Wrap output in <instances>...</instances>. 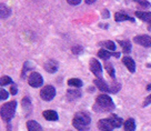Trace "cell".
I'll use <instances>...</instances> for the list:
<instances>
[{
	"instance_id": "cell-35",
	"label": "cell",
	"mask_w": 151,
	"mask_h": 131,
	"mask_svg": "<svg viewBox=\"0 0 151 131\" xmlns=\"http://www.w3.org/2000/svg\"><path fill=\"white\" fill-rule=\"evenodd\" d=\"M102 14H104V18H108V17H109V11H108V10H104V12H102Z\"/></svg>"
},
{
	"instance_id": "cell-34",
	"label": "cell",
	"mask_w": 151,
	"mask_h": 131,
	"mask_svg": "<svg viewBox=\"0 0 151 131\" xmlns=\"http://www.w3.org/2000/svg\"><path fill=\"white\" fill-rule=\"evenodd\" d=\"M97 0H85V2L87 4V5H92V4H94Z\"/></svg>"
},
{
	"instance_id": "cell-22",
	"label": "cell",
	"mask_w": 151,
	"mask_h": 131,
	"mask_svg": "<svg viewBox=\"0 0 151 131\" xmlns=\"http://www.w3.org/2000/svg\"><path fill=\"white\" fill-rule=\"evenodd\" d=\"M99 45L102 46V47H104L106 49H108V50H111V51H114V50H116V45H114V42L111 41V40L102 41V42H100Z\"/></svg>"
},
{
	"instance_id": "cell-19",
	"label": "cell",
	"mask_w": 151,
	"mask_h": 131,
	"mask_svg": "<svg viewBox=\"0 0 151 131\" xmlns=\"http://www.w3.org/2000/svg\"><path fill=\"white\" fill-rule=\"evenodd\" d=\"M22 106H24V110L26 111L27 116L29 113H31V100L29 97H24L22 99Z\"/></svg>"
},
{
	"instance_id": "cell-29",
	"label": "cell",
	"mask_w": 151,
	"mask_h": 131,
	"mask_svg": "<svg viewBox=\"0 0 151 131\" xmlns=\"http://www.w3.org/2000/svg\"><path fill=\"white\" fill-rule=\"evenodd\" d=\"M133 1L138 2L141 7H150V4H149L147 0H133Z\"/></svg>"
},
{
	"instance_id": "cell-25",
	"label": "cell",
	"mask_w": 151,
	"mask_h": 131,
	"mask_svg": "<svg viewBox=\"0 0 151 131\" xmlns=\"http://www.w3.org/2000/svg\"><path fill=\"white\" fill-rule=\"evenodd\" d=\"M106 69H107V72H108V75L111 77V78H114V69H113V67L111 63H109V62H106Z\"/></svg>"
},
{
	"instance_id": "cell-17",
	"label": "cell",
	"mask_w": 151,
	"mask_h": 131,
	"mask_svg": "<svg viewBox=\"0 0 151 131\" xmlns=\"http://www.w3.org/2000/svg\"><path fill=\"white\" fill-rule=\"evenodd\" d=\"M123 128H124V131H134L136 130V122L132 118H130L123 123Z\"/></svg>"
},
{
	"instance_id": "cell-18",
	"label": "cell",
	"mask_w": 151,
	"mask_h": 131,
	"mask_svg": "<svg viewBox=\"0 0 151 131\" xmlns=\"http://www.w3.org/2000/svg\"><path fill=\"white\" fill-rule=\"evenodd\" d=\"M0 7H1L0 8V16H1V18H8L11 14V9L7 5H4V4H1Z\"/></svg>"
},
{
	"instance_id": "cell-24",
	"label": "cell",
	"mask_w": 151,
	"mask_h": 131,
	"mask_svg": "<svg viewBox=\"0 0 151 131\" xmlns=\"http://www.w3.org/2000/svg\"><path fill=\"white\" fill-rule=\"evenodd\" d=\"M119 43L122 47L124 53H129V52L131 51V43L129 41H119Z\"/></svg>"
},
{
	"instance_id": "cell-23",
	"label": "cell",
	"mask_w": 151,
	"mask_h": 131,
	"mask_svg": "<svg viewBox=\"0 0 151 131\" xmlns=\"http://www.w3.org/2000/svg\"><path fill=\"white\" fill-rule=\"evenodd\" d=\"M112 56V52L108 51V50H104V49H101L98 51V57H100L101 59H104V60H108L110 57Z\"/></svg>"
},
{
	"instance_id": "cell-16",
	"label": "cell",
	"mask_w": 151,
	"mask_h": 131,
	"mask_svg": "<svg viewBox=\"0 0 151 131\" xmlns=\"http://www.w3.org/2000/svg\"><path fill=\"white\" fill-rule=\"evenodd\" d=\"M114 20L118 21V22H120V21H127V20L131 21V22H134V19L129 17L128 14H121V12H117V14H114Z\"/></svg>"
},
{
	"instance_id": "cell-14",
	"label": "cell",
	"mask_w": 151,
	"mask_h": 131,
	"mask_svg": "<svg viewBox=\"0 0 151 131\" xmlns=\"http://www.w3.org/2000/svg\"><path fill=\"white\" fill-rule=\"evenodd\" d=\"M43 118L46 119V120H49V121H57L59 117H58V113L56 111H53V110H46V111H43Z\"/></svg>"
},
{
	"instance_id": "cell-13",
	"label": "cell",
	"mask_w": 151,
	"mask_h": 131,
	"mask_svg": "<svg viewBox=\"0 0 151 131\" xmlns=\"http://www.w3.org/2000/svg\"><path fill=\"white\" fill-rule=\"evenodd\" d=\"M123 63H124V66L128 68V70L130 71V72H134L136 71V62L133 61V59H131L130 57L126 56L124 58L122 59Z\"/></svg>"
},
{
	"instance_id": "cell-28",
	"label": "cell",
	"mask_w": 151,
	"mask_h": 131,
	"mask_svg": "<svg viewBox=\"0 0 151 131\" xmlns=\"http://www.w3.org/2000/svg\"><path fill=\"white\" fill-rule=\"evenodd\" d=\"M72 52L75 53V55H80L81 52L83 51V48L81 47V46H75V47H72Z\"/></svg>"
},
{
	"instance_id": "cell-2",
	"label": "cell",
	"mask_w": 151,
	"mask_h": 131,
	"mask_svg": "<svg viewBox=\"0 0 151 131\" xmlns=\"http://www.w3.org/2000/svg\"><path fill=\"white\" fill-rule=\"evenodd\" d=\"M114 109V103L108 94H99L96 99V111H111Z\"/></svg>"
},
{
	"instance_id": "cell-7",
	"label": "cell",
	"mask_w": 151,
	"mask_h": 131,
	"mask_svg": "<svg viewBox=\"0 0 151 131\" xmlns=\"http://www.w3.org/2000/svg\"><path fill=\"white\" fill-rule=\"evenodd\" d=\"M98 128L101 131H112L114 126L110 119H101L98 121Z\"/></svg>"
},
{
	"instance_id": "cell-12",
	"label": "cell",
	"mask_w": 151,
	"mask_h": 131,
	"mask_svg": "<svg viewBox=\"0 0 151 131\" xmlns=\"http://www.w3.org/2000/svg\"><path fill=\"white\" fill-rule=\"evenodd\" d=\"M136 17L141 19L142 21H146L147 24H151V12L149 11H136Z\"/></svg>"
},
{
	"instance_id": "cell-8",
	"label": "cell",
	"mask_w": 151,
	"mask_h": 131,
	"mask_svg": "<svg viewBox=\"0 0 151 131\" xmlns=\"http://www.w3.org/2000/svg\"><path fill=\"white\" fill-rule=\"evenodd\" d=\"M133 41L139 43L142 47H151V37L147 35H140L133 38Z\"/></svg>"
},
{
	"instance_id": "cell-27",
	"label": "cell",
	"mask_w": 151,
	"mask_h": 131,
	"mask_svg": "<svg viewBox=\"0 0 151 131\" xmlns=\"http://www.w3.org/2000/svg\"><path fill=\"white\" fill-rule=\"evenodd\" d=\"M120 83H118V82H113V84H111L110 86V92L111 94H116V92H118L119 90H120Z\"/></svg>"
},
{
	"instance_id": "cell-32",
	"label": "cell",
	"mask_w": 151,
	"mask_h": 131,
	"mask_svg": "<svg viewBox=\"0 0 151 131\" xmlns=\"http://www.w3.org/2000/svg\"><path fill=\"white\" fill-rule=\"evenodd\" d=\"M151 103V94L149 96V97H147L146 100L143 101V107H147V106H149Z\"/></svg>"
},
{
	"instance_id": "cell-20",
	"label": "cell",
	"mask_w": 151,
	"mask_h": 131,
	"mask_svg": "<svg viewBox=\"0 0 151 131\" xmlns=\"http://www.w3.org/2000/svg\"><path fill=\"white\" fill-rule=\"evenodd\" d=\"M109 119L112 121L114 128H120V127H121L123 123H124V122L122 121V119H121V118H119L118 116H116V114H111Z\"/></svg>"
},
{
	"instance_id": "cell-31",
	"label": "cell",
	"mask_w": 151,
	"mask_h": 131,
	"mask_svg": "<svg viewBox=\"0 0 151 131\" xmlns=\"http://www.w3.org/2000/svg\"><path fill=\"white\" fill-rule=\"evenodd\" d=\"M67 2L71 6H77L81 2V0H67Z\"/></svg>"
},
{
	"instance_id": "cell-30",
	"label": "cell",
	"mask_w": 151,
	"mask_h": 131,
	"mask_svg": "<svg viewBox=\"0 0 151 131\" xmlns=\"http://www.w3.org/2000/svg\"><path fill=\"white\" fill-rule=\"evenodd\" d=\"M0 94H1V100H6L8 98V92L4 88H1V90H0Z\"/></svg>"
},
{
	"instance_id": "cell-15",
	"label": "cell",
	"mask_w": 151,
	"mask_h": 131,
	"mask_svg": "<svg viewBox=\"0 0 151 131\" xmlns=\"http://www.w3.org/2000/svg\"><path fill=\"white\" fill-rule=\"evenodd\" d=\"M27 129H28V131H43L42 127L40 126L36 120H29L27 122Z\"/></svg>"
},
{
	"instance_id": "cell-33",
	"label": "cell",
	"mask_w": 151,
	"mask_h": 131,
	"mask_svg": "<svg viewBox=\"0 0 151 131\" xmlns=\"http://www.w3.org/2000/svg\"><path fill=\"white\" fill-rule=\"evenodd\" d=\"M11 94H17V92H18V90H17V87L14 86V84H12V87H11Z\"/></svg>"
},
{
	"instance_id": "cell-3",
	"label": "cell",
	"mask_w": 151,
	"mask_h": 131,
	"mask_svg": "<svg viewBox=\"0 0 151 131\" xmlns=\"http://www.w3.org/2000/svg\"><path fill=\"white\" fill-rule=\"evenodd\" d=\"M16 107H17V102L16 101H10L8 103H5L2 107H1V118L2 120L9 122L11 120V118L14 117V111H16Z\"/></svg>"
},
{
	"instance_id": "cell-4",
	"label": "cell",
	"mask_w": 151,
	"mask_h": 131,
	"mask_svg": "<svg viewBox=\"0 0 151 131\" xmlns=\"http://www.w3.org/2000/svg\"><path fill=\"white\" fill-rule=\"evenodd\" d=\"M28 83L32 88H39V87H41L43 83L42 76L40 75V73H38V72L30 73L28 77Z\"/></svg>"
},
{
	"instance_id": "cell-5",
	"label": "cell",
	"mask_w": 151,
	"mask_h": 131,
	"mask_svg": "<svg viewBox=\"0 0 151 131\" xmlns=\"http://www.w3.org/2000/svg\"><path fill=\"white\" fill-rule=\"evenodd\" d=\"M56 96V89L52 86H46L40 91V97L45 101H51Z\"/></svg>"
},
{
	"instance_id": "cell-11",
	"label": "cell",
	"mask_w": 151,
	"mask_h": 131,
	"mask_svg": "<svg viewBox=\"0 0 151 131\" xmlns=\"http://www.w3.org/2000/svg\"><path fill=\"white\" fill-rule=\"evenodd\" d=\"M94 84H96V87L100 90V91H102V92H110V87H109L107 82L102 80L101 78H98V79L94 80Z\"/></svg>"
},
{
	"instance_id": "cell-6",
	"label": "cell",
	"mask_w": 151,
	"mask_h": 131,
	"mask_svg": "<svg viewBox=\"0 0 151 131\" xmlns=\"http://www.w3.org/2000/svg\"><path fill=\"white\" fill-rule=\"evenodd\" d=\"M90 70L97 78H101L102 76V68L100 62L97 59H91L90 60Z\"/></svg>"
},
{
	"instance_id": "cell-36",
	"label": "cell",
	"mask_w": 151,
	"mask_h": 131,
	"mask_svg": "<svg viewBox=\"0 0 151 131\" xmlns=\"http://www.w3.org/2000/svg\"><path fill=\"white\" fill-rule=\"evenodd\" d=\"M148 29H149V30H150V31H151V24H150V27H149V28H148Z\"/></svg>"
},
{
	"instance_id": "cell-1",
	"label": "cell",
	"mask_w": 151,
	"mask_h": 131,
	"mask_svg": "<svg viewBox=\"0 0 151 131\" xmlns=\"http://www.w3.org/2000/svg\"><path fill=\"white\" fill-rule=\"evenodd\" d=\"M91 118L88 113L86 112H78L75 114L72 119V125L77 130L79 131H87L90 126Z\"/></svg>"
},
{
	"instance_id": "cell-26",
	"label": "cell",
	"mask_w": 151,
	"mask_h": 131,
	"mask_svg": "<svg viewBox=\"0 0 151 131\" xmlns=\"http://www.w3.org/2000/svg\"><path fill=\"white\" fill-rule=\"evenodd\" d=\"M11 82H12V80L10 79V77H8V76H4V77H1V80H0V84H1V87L7 86V84H10Z\"/></svg>"
},
{
	"instance_id": "cell-10",
	"label": "cell",
	"mask_w": 151,
	"mask_h": 131,
	"mask_svg": "<svg viewBox=\"0 0 151 131\" xmlns=\"http://www.w3.org/2000/svg\"><path fill=\"white\" fill-rule=\"evenodd\" d=\"M81 94H82V92H81V90L78 89V88L69 89L67 91V98H68V100L72 101V100H77V99L80 98Z\"/></svg>"
},
{
	"instance_id": "cell-9",
	"label": "cell",
	"mask_w": 151,
	"mask_h": 131,
	"mask_svg": "<svg viewBox=\"0 0 151 131\" xmlns=\"http://www.w3.org/2000/svg\"><path fill=\"white\" fill-rule=\"evenodd\" d=\"M45 70L49 72V73H55L57 70H58V62L56 60H48L46 63H45Z\"/></svg>"
},
{
	"instance_id": "cell-21",
	"label": "cell",
	"mask_w": 151,
	"mask_h": 131,
	"mask_svg": "<svg viewBox=\"0 0 151 131\" xmlns=\"http://www.w3.org/2000/svg\"><path fill=\"white\" fill-rule=\"evenodd\" d=\"M68 86L75 87V88H80V87L83 86V82L80 79H78V78H71V79L68 80Z\"/></svg>"
}]
</instances>
